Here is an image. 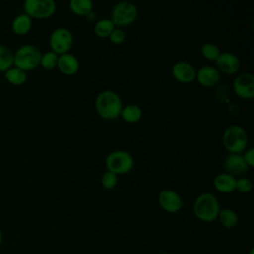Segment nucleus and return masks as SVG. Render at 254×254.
Listing matches in <instances>:
<instances>
[{
  "label": "nucleus",
  "instance_id": "1",
  "mask_svg": "<svg viewBox=\"0 0 254 254\" xmlns=\"http://www.w3.org/2000/svg\"><path fill=\"white\" fill-rule=\"evenodd\" d=\"M122 100L118 93L111 89L99 92L95 98V108L98 114L105 119H114L121 113Z\"/></svg>",
  "mask_w": 254,
  "mask_h": 254
},
{
  "label": "nucleus",
  "instance_id": "2",
  "mask_svg": "<svg viewBox=\"0 0 254 254\" xmlns=\"http://www.w3.org/2000/svg\"><path fill=\"white\" fill-rule=\"evenodd\" d=\"M220 210L216 196L208 191L200 193L194 200L193 213L201 221L211 222L217 218Z\"/></svg>",
  "mask_w": 254,
  "mask_h": 254
},
{
  "label": "nucleus",
  "instance_id": "3",
  "mask_svg": "<svg viewBox=\"0 0 254 254\" xmlns=\"http://www.w3.org/2000/svg\"><path fill=\"white\" fill-rule=\"evenodd\" d=\"M42 53L33 44H25L14 53V66L27 71L36 68L40 64Z\"/></svg>",
  "mask_w": 254,
  "mask_h": 254
},
{
  "label": "nucleus",
  "instance_id": "4",
  "mask_svg": "<svg viewBox=\"0 0 254 254\" xmlns=\"http://www.w3.org/2000/svg\"><path fill=\"white\" fill-rule=\"evenodd\" d=\"M222 143L229 153H241L248 143V136L245 129L237 124L228 126L222 134Z\"/></svg>",
  "mask_w": 254,
  "mask_h": 254
},
{
  "label": "nucleus",
  "instance_id": "5",
  "mask_svg": "<svg viewBox=\"0 0 254 254\" xmlns=\"http://www.w3.org/2000/svg\"><path fill=\"white\" fill-rule=\"evenodd\" d=\"M138 16L137 6L130 1H120L116 3L110 13V20L114 26H127L132 24Z\"/></svg>",
  "mask_w": 254,
  "mask_h": 254
},
{
  "label": "nucleus",
  "instance_id": "6",
  "mask_svg": "<svg viewBox=\"0 0 254 254\" xmlns=\"http://www.w3.org/2000/svg\"><path fill=\"white\" fill-rule=\"evenodd\" d=\"M108 171L115 174H124L132 170L134 167V158L126 150H114L110 152L105 159Z\"/></svg>",
  "mask_w": 254,
  "mask_h": 254
},
{
  "label": "nucleus",
  "instance_id": "7",
  "mask_svg": "<svg viewBox=\"0 0 254 254\" xmlns=\"http://www.w3.org/2000/svg\"><path fill=\"white\" fill-rule=\"evenodd\" d=\"M23 7L25 14L36 19L49 18L57 9L54 0H25Z\"/></svg>",
  "mask_w": 254,
  "mask_h": 254
},
{
  "label": "nucleus",
  "instance_id": "8",
  "mask_svg": "<svg viewBox=\"0 0 254 254\" xmlns=\"http://www.w3.org/2000/svg\"><path fill=\"white\" fill-rule=\"evenodd\" d=\"M49 43L52 51L58 55L68 53L73 45V35L67 28L59 27L51 33Z\"/></svg>",
  "mask_w": 254,
  "mask_h": 254
},
{
  "label": "nucleus",
  "instance_id": "9",
  "mask_svg": "<svg viewBox=\"0 0 254 254\" xmlns=\"http://www.w3.org/2000/svg\"><path fill=\"white\" fill-rule=\"evenodd\" d=\"M233 90L241 98H252L254 96V75L251 72L238 74L233 80Z\"/></svg>",
  "mask_w": 254,
  "mask_h": 254
},
{
  "label": "nucleus",
  "instance_id": "10",
  "mask_svg": "<svg viewBox=\"0 0 254 254\" xmlns=\"http://www.w3.org/2000/svg\"><path fill=\"white\" fill-rule=\"evenodd\" d=\"M160 206L167 212H178L184 205L181 195L172 189H163L158 195Z\"/></svg>",
  "mask_w": 254,
  "mask_h": 254
},
{
  "label": "nucleus",
  "instance_id": "11",
  "mask_svg": "<svg viewBox=\"0 0 254 254\" xmlns=\"http://www.w3.org/2000/svg\"><path fill=\"white\" fill-rule=\"evenodd\" d=\"M217 69L227 74L236 73L240 68V60L239 58L228 51L220 52L217 59L215 60Z\"/></svg>",
  "mask_w": 254,
  "mask_h": 254
},
{
  "label": "nucleus",
  "instance_id": "12",
  "mask_svg": "<svg viewBox=\"0 0 254 254\" xmlns=\"http://www.w3.org/2000/svg\"><path fill=\"white\" fill-rule=\"evenodd\" d=\"M172 74L178 81L188 83L195 79L196 69L190 62L179 61L173 64Z\"/></svg>",
  "mask_w": 254,
  "mask_h": 254
},
{
  "label": "nucleus",
  "instance_id": "13",
  "mask_svg": "<svg viewBox=\"0 0 254 254\" xmlns=\"http://www.w3.org/2000/svg\"><path fill=\"white\" fill-rule=\"evenodd\" d=\"M224 169L226 173L231 174L235 177V175H241L248 170V165L245 163L243 157L239 153H229L223 161Z\"/></svg>",
  "mask_w": 254,
  "mask_h": 254
},
{
  "label": "nucleus",
  "instance_id": "14",
  "mask_svg": "<svg viewBox=\"0 0 254 254\" xmlns=\"http://www.w3.org/2000/svg\"><path fill=\"white\" fill-rule=\"evenodd\" d=\"M195 78L204 86L210 87L216 85L220 80V72L213 65H203L196 70Z\"/></svg>",
  "mask_w": 254,
  "mask_h": 254
},
{
  "label": "nucleus",
  "instance_id": "15",
  "mask_svg": "<svg viewBox=\"0 0 254 254\" xmlns=\"http://www.w3.org/2000/svg\"><path fill=\"white\" fill-rule=\"evenodd\" d=\"M57 66L61 70V72L71 75L74 74L79 68V61L76 56L70 53H64L59 55Z\"/></svg>",
  "mask_w": 254,
  "mask_h": 254
},
{
  "label": "nucleus",
  "instance_id": "16",
  "mask_svg": "<svg viewBox=\"0 0 254 254\" xmlns=\"http://www.w3.org/2000/svg\"><path fill=\"white\" fill-rule=\"evenodd\" d=\"M235 183L236 178L226 172L217 174L213 179L214 188L220 192L224 193L232 192L235 190Z\"/></svg>",
  "mask_w": 254,
  "mask_h": 254
},
{
  "label": "nucleus",
  "instance_id": "17",
  "mask_svg": "<svg viewBox=\"0 0 254 254\" xmlns=\"http://www.w3.org/2000/svg\"><path fill=\"white\" fill-rule=\"evenodd\" d=\"M33 25V21L32 18L29 17L27 14L22 13L17 15L11 24V28L13 30V32L17 35H25L27 34Z\"/></svg>",
  "mask_w": 254,
  "mask_h": 254
},
{
  "label": "nucleus",
  "instance_id": "18",
  "mask_svg": "<svg viewBox=\"0 0 254 254\" xmlns=\"http://www.w3.org/2000/svg\"><path fill=\"white\" fill-rule=\"evenodd\" d=\"M217 218L222 226L225 228H233L238 223L237 213L230 208H222L219 210Z\"/></svg>",
  "mask_w": 254,
  "mask_h": 254
},
{
  "label": "nucleus",
  "instance_id": "19",
  "mask_svg": "<svg viewBox=\"0 0 254 254\" xmlns=\"http://www.w3.org/2000/svg\"><path fill=\"white\" fill-rule=\"evenodd\" d=\"M120 115L127 122H137L142 117V109L139 105L135 103H130L122 107Z\"/></svg>",
  "mask_w": 254,
  "mask_h": 254
},
{
  "label": "nucleus",
  "instance_id": "20",
  "mask_svg": "<svg viewBox=\"0 0 254 254\" xmlns=\"http://www.w3.org/2000/svg\"><path fill=\"white\" fill-rule=\"evenodd\" d=\"M5 78L13 85H21L27 80V72L16 66H12L5 71Z\"/></svg>",
  "mask_w": 254,
  "mask_h": 254
},
{
  "label": "nucleus",
  "instance_id": "21",
  "mask_svg": "<svg viewBox=\"0 0 254 254\" xmlns=\"http://www.w3.org/2000/svg\"><path fill=\"white\" fill-rule=\"evenodd\" d=\"M14 64V53L6 45L0 44V71H6Z\"/></svg>",
  "mask_w": 254,
  "mask_h": 254
},
{
  "label": "nucleus",
  "instance_id": "22",
  "mask_svg": "<svg viewBox=\"0 0 254 254\" xmlns=\"http://www.w3.org/2000/svg\"><path fill=\"white\" fill-rule=\"evenodd\" d=\"M70 10L79 16H86L92 11L93 3L91 0H71L69 1Z\"/></svg>",
  "mask_w": 254,
  "mask_h": 254
},
{
  "label": "nucleus",
  "instance_id": "23",
  "mask_svg": "<svg viewBox=\"0 0 254 254\" xmlns=\"http://www.w3.org/2000/svg\"><path fill=\"white\" fill-rule=\"evenodd\" d=\"M114 28L115 26L110 18H102L95 22L93 31L99 37H109Z\"/></svg>",
  "mask_w": 254,
  "mask_h": 254
},
{
  "label": "nucleus",
  "instance_id": "24",
  "mask_svg": "<svg viewBox=\"0 0 254 254\" xmlns=\"http://www.w3.org/2000/svg\"><path fill=\"white\" fill-rule=\"evenodd\" d=\"M58 58H59V55L52 50L45 52L41 56L40 64L42 65V67H44L46 69H52L57 66Z\"/></svg>",
  "mask_w": 254,
  "mask_h": 254
},
{
  "label": "nucleus",
  "instance_id": "25",
  "mask_svg": "<svg viewBox=\"0 0 254 254\" xmlns=\"http://www.w3.org/2000/svg\"><path fill=\"white\" fill-rule=\"evenodd\" d=\"M200 52L202 54V56L210 61H215L218 57V55L220 54L219 48L211 42H205L201 45L200 48Z\"/></svg>",
  "mask_w": 254,
  "mask_h": 254
},
{
  "label": "nucleus",
  "instance_id": "26",
  "mask_svg": "<svg viewBox=\"0 0 254 254\" xmlns=\"http://www.w3.org/2000/svg\"><path fill=\"white\" fill-rule=\"evenodd\" d=\"M117 182H118V175L108 170L104 172V174L101 177V184L106 189L114 188Z\"/></svg>",
  "mask_w": 254,
  "mask_h": 254
},
{
  "label": "nucleus",
  "instance_id": "27",
  "mask_svg": "<svg viewBox=\"0 0 254 254\" xmlns=\"http://www.w3.org/2000/svg\"><path fill=\"white\" fill-rule=\"evenodd\" d=\"M252 181L247 178V177H239L238 179H236V183H235V190H239L240 192L246 193L249 192L252 190Z\"/></svg>",
  "mask_w": 254,
  "mask_h": 254
},
{
  "label": "nucleus",
  "instance_id": "28",
  "mask_svg": "<svg viewBox=\"0 0 254 254\" xmlns=\"http://www.w3.org/2000/svg\"><path fill=\"white\" fill-rule=\"evenodd\" d=\"M126 38L125 32L121 28H114L109 35V40L114 44H121Z\"/></svg>",
  "mask_w": 254,
  "mask_h": 254
},
{
  "label": "nucleus",
  "instance_id": "29",
  "mask_svg": "<svg viewBox=\"0 0 254 254\" xmlns=\"http://www.w3.org/2000/svg\"><path fill=\"white\" fill-rule=\"evenodd\" d=\"M228 86L226 84H221L216 90V99L225 101L228 98Z\"/></svg>",
  "mask_w": 254,
  "mask_h": 254
},
{
  "label": "nucleus",
  "instance_id": "30",
  "mask_svg": "<svg viewBox=\"0 0 254 254\" xmlns=\"http://www.w3.org/2000/svg\"><path fill=\"white\" fill-rule=\"evenodd\" d=\"M245 163L248 165V167H253L254 166V149L249 148L247 149L244 154L242 155Z\"/></svg>",
  "mask_w": 254,
  "mask_h": 254
},
{
  "label": "nucleus",
  "instance_id": "31",
  "mask_svg": "<svg viewBox=\"0 0 254 254\" xmlns=\"http://www.w3.org/2000/svg\"><path fill=\"white\" fill-rule=\"evenodd\" d=\"M85 17H86V19H87L88 21H93V20L96 18V14H95L93 11H91V12H89Z\"/></svg>",
  "mask_w": 254,
  "mask_h": 254
},
{
  "label": "nucleus",
  "instance_id": "32",
  "mask_svg": "<svg viewBox=\"0 0 254 254\" xmlns=\"http://www.w3.org/2000/svg\"><path fill=\"white\" fill-rule=\"evenodd\" d=\"M2 242H3V232H2V229L0 228V246L2 245Z\"/></svg>",
  "mask_w": 254,
  "mask_h": 254
},
{
  "label": "nucleus",
  "instance_id": "33",
  "mask_svg": "<svg viewBox=\"0 0 254 254\" xmlns=\"http://www.w3.org/2000/svg\"><path fill=\"white\" fill-rule=\"evenodd\" d=\"M248 254H254V249L252 248V249L249 251V253H248Z\"/></svg>",
  "mask_w": 254,
  "mask_h": 254
},
{
  "label": "nucleus",
  "instance_id": "34",
  "mask_svg": "<svg viewBox=\"0 0 254 254\" xmlns=\"http://www.w3.org/2000/svg\"><path fill=\"white\" fill-rule=\"evenodd\" d=\"M161 254H172V253H167V252H164V253H161Z\"/></svg>",
  "mask_w": 254,
  "mask_h": 254
}]
</instances>
